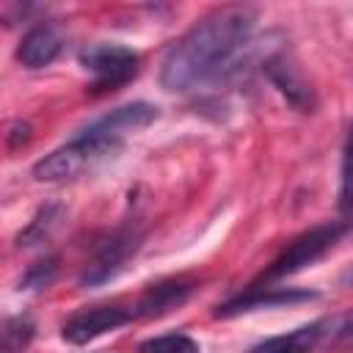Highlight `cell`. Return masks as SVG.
<instances>
[{
  "label": "cell",
  "instance_id": "cell-5",
  "mask_svg": "<svg viewBox=\"0 0 353 353\" xmlns=\"http://www.w3.org/2000/svg\"><path fill=\"white\" fill-rule=\"evenodd\" d=\"M132 320V312L121 309V306H91V309H83L77 314H72L63 328H61V336L69 342V345H85L124 323Z\"/></svg>",
  "mask_w": 353,
  "mask_h": 353
},
{
  "label": "cell",
  "instance_id": "cell-8",
  "mask_svg": "<svg viewBox=\"0 0 353 353\" xmlns=\"http://www.w3.org/2000/svg\"><path fill=\"white\" fill-rule=\"evenodd\" d=\"M265 72H268V80L287 97L290 105H295L298 110L309 113L314 108V94L309 88V83L303 80V74L298 72V66L287 58V55H273L265 61Z\"/></svg>",
  "mask_w": 353,
  "mask_h": 353
},
{
  "label": "cell",
  "instance_id": "cell-15",
  "mask_svg": "<svg viewBox=\"0 0 353 353\" xmlns=\"http://www.w3.org/2000/svg\"><path fill=\"white\" fill-rule=\"evenodd\" d=\"M339 212L353 215V127L345 141L342 152V171H339Z\"/></svg>",
  "mask_w": 353,
  "mask_h": 353
},
{
  "label": "cell",
  "instance_id": "cell-13",
  "mask_svg": "<svg viewBox=\"0 0 353 353\" xmlns=\"http://www.w3.org/2000/svg\"><path fill=\"white\" fill-rule=\"evenodd\" d=\"M138 353H201V347L188 334H163L141 342Z\"/></svg>",
  "mask_w": 353,
  "mask_h": 353
},
{
  "label": "cell",
  "instance_id": "cell-17",
  "mask_svg": "<svg viewBox=\"0 0 353 353\" xmlns=\"http://www.w3.org/2000/svg\"><path fill=\"white\" fill-rule=\"evenodd\" d=\"M55 273H58V259H55V256H47L44 262H36V265L25 273L22 290H41V287H47V284L55 279Z\"/></svg>",
  "mask_w": 353,
  "mask_h": 353
},
{
  "label": "cell",
  "instance_id": "cell-2",
  "mask_svg": "<svg viewBox=\"0 0 353 353\" xmlns=\"http://www.w3.org/2000/svg\"><path fill=\"white\" fill-rule=\"evenodd\" d=\"M121 149V141H110V138H97V135H85L77 132L69 143L52 149L50 154H44L36 165H33V176L39 182H66V179H77L83 174H91L94 168H99L105 160H110L116 152Z\"/></svg>",
  "mask_w": 353,
  "mask_h": 353
},
{
  "label": "cell",
  "instance_id": "cell-7",
  "mask_svg": "<svg viewBox=\"0 0 353 353\" xmlns=\"http://www.w3.org/2000/svg\"><path fill=\"white\" fill-rule=\"evenodd\" d=\"M138 232H116V234H110L102 245H99V251H97V259L88 265V270L83 273V284H102V281H108L110 276H116V270L124 265V259L130 256V254H135V248H138Z\"/></svg>",
  "mask_w": 353,
  "mask_h": 353
},
{
  "label": "cell",
  "instance_id": "cell-4",
  "mask_svg": "<svg viewBox=\"0 0 353 353\" xmlns=\"http://www.w3.org/2000/svg\"><path fill=\"white\" fill-rule=\"evenodd\" d=\"M80 66L94 74L97 91H113L138 72V55L121 44H88L80 52Z\"/></svg>",
  "mask_w": 353,
  "mask_h": 353
},
{
  "label": "cell",
  "instance_id": "cell-3",
  "mask_svg": "<svg viewBox=\"0 0 353 353\" xmlns=\"http://www.w3.org/2000/svg\"><path fill=\"white\" fill-rule=\"evenodd\" d=\"M353 226V221H328L320 223L309 232H303L301 237H295L268 268V273L262 276V281H273V279H284L292 276L298 270H303L306 265L317 262L328 248H334V243H339V237Z\"/></svg>",
  "mask_w": 353,
  "mask_h": 353
},
{
  "label": "cell",
  "instance_id": "cell-10",
  "mask_svg": "<svg viewBox=\"0 0 353 353\" xmlns=\"http://www.w3.org/2000/svg\"><path fill=\"white\" fill-rule=\"evenodd\" d=\"M61 47H63L61 30L55 25H50V22H41V25L30 28L22 36V41L17 47V58L28 69H41V66H50L58 58Z\"/></svg>",
  "mask_w": 353,
  "mask_h": 353
},
{
  "label": "cell",
  "instance_id": "cell-12",
  "mask_svg": "<svg viewBox=\"0 0 353 353\" xmlns=\"http://www.w3.org/2000/svg\"><path fill=\"white\" fill-rule=\"evenodd\" d=\"M317 342H325V320L301 325L290 334L268 336L259 345H254L248 353H309Z\"/></svg>",
  "mask_w": 353,
  "mask_h": 353
},
{
  "label": "cell",
  "instance_id": "cell-14",
  "mask_svg": "<svg viewBox=\"0 0 353 353\" xmlns=\"http://www.w3.org/2000/svg\"><path fill=\"white\" fill-rule=\"evenodd\" d=\"M33 323L28 317H8L3 325V353H25L33 339Z\"/></svg>",
  "mask_w": 353,
  "mask_h": 353
},
{
  "label": "cell",
  "instance_id": "cell-1",
  "mask_svg": "<svg viewBox=\"0 0 353 353\" xmlns=\"http://www.w3.org/2000/svg\"><path fill=\"white\" fill-rule=\"evenodd\" d=\"M256 14L248 6H223L196 22L174 41L160 66L165 91H196L207 83L240 72L243 52L251 44Z\"/></svg>",
  "mask_w": 353,
  "mask_h": 353
},
{
  "label": "cell",
  "instance_id": "cell-11",
  "mask_svg": "<svg viewBox=\"0 0 353 353\" xmlns=\"http://www.w3.org/2000/svg\"><path fill=\"white\" fill-rule=\"evenodd\" d=\"M193 287L188 281H160V284H152L141 301L135 303V312L138 317H160L176 306H182L188 298H190Z\"/></svg>",
  "mask_w": 353,
  "mask_h": 353
},
{
  "label": "cell",
  "instance_id": "cell-16",
  "mask_svg": "<svg viewBox=\"0 0 353 353\" xmlns=\"http://www.w3.org/2000/svg\"><path fill=\"white\" fill-rule=\"evenodd\" d=\"M61 207H44L39 210V215L30 221V226L19 234V245H33V243H44V237L50 234V229L58 223Z\"/></svg>",
  "mask_w": 353,
  "mask_h": 353
},
{
  "label": "cell",
  "instance_id": "cell-6",
  "mask_svg": "<svg viewBox=\"0 0 353 353\" xmlns=\"http://www.w3.org/2000/svg\"><path fill=\"white\" fill-rule=\"evenodd\" d=\"M154 119H157V108H154V105H149V102H130V105L113 108L110 113H105L102 119L91 121V124L83 127L80 132H85V135H97V138L121 141L124 135L149 127Z\"/></svg>",
  "mask_w": 353,
  "mask_h": 353
},
{
  "label": "cell",
  "instance_id": "cell-9",
  "mask_svg": "<svg viewBox=\"0 0 353 353\" xmlns=\"http://www.w3.org/2000/svg\"><path fill=\"white\" fill-rule=\"evenodd\" d=\"M312 298H317V295L314 292H306V290H273V287H254L251 284V290L245 295H240V298L218 306L215 309V317H234V314H243V312L270 309V306H287V303H301V301H312Z\"/></svg>",
  "mask_w": 353,
  "mask_h": 353
},
{
  "label": "cell",
  "instance_id": "cell-18",
  "mask_svg": "<svg viewBox=\"0 0 353 353\" xmlns=\"http://www.w3.org/2000/svg\"><path fill=\"white\" fill-rule=\"evenodd\" d=\"M339 284H342V287H350V290H353V262H350V265H347V268H345V270L339 273Z\"/></svg>",
  "mask_w": 353,
  "mask_h": 353
}]
</instances>
